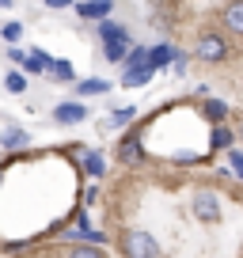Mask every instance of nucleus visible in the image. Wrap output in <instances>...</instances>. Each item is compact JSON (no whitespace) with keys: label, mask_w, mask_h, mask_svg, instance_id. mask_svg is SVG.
<instances>
[{"label":"nucleus","mask_w":243,"mask_h":258,"mask_svg":"<svg viewBox=\"0 0 243 258\" xmlns=\"http://www.w3.org/2000/svg\"><path fill=\"white\" fill-rule=\"evenodd\" d=\"M0 148L4 152H23V148H31V133H27L23 125H12L0 133Z\"/></svg>","instance_id":"9b49d317"},{"label":"nucleus","mask_w":243,"mask_h":258,"mask_svg":"<svg viewBox=\"0 0 243 258\" xmlns=\"http://www.w3.org/2000/svg\"><path fill=\"white\" fill-rule=\"evenodd\" d=\"M0 38L8 42V46H16V42L23 38V23H19V19H12V23H4V27H0Z\"/></svg>","instance_id":"4be33fe9"},{"label":"nucleus","mask_w":243,"mask_h":258,"mask_svg":"<svg viewBox=\"0 0 243 258\" xmlns=\"http://www.w3.org/2000/svg\"><path fill=\"white\" fill-rule=\"evenodd\" d=\"M110 91H114V84H110V80H103V76H88V80H76V84H73V95H80V99L110 95Z\"/></svg>","instance_id":"1a4fd4ad"},{"label":"nucleus","mask_w":243,"mask_h":258,"mask_svg":"<svg viewBox=\"0 0 243 258\" xmlns=\"http://www.w3.org/2000/svg\"><path fill=\"white\" fill-rule=\"evenodd\" d=\"M27 88H31V84H27V76L19 73V69H12V73L4 76V91H8V95H27Z\"/></svg>","instance_id":"412c9836"},{"label":"nucleus","mask_w":243,"mask_h":258,"mask_svg":"<svg viewBox=\"0 0 243 258\" xmlns=\"http://www.w3.org/2000/svg\"><path fill=\"white\" fill-rule=\"evenodd\" d=\"M0 167H4V160H0Z\"/></svg>","instance_id":"c756f323"},{"label":"nucleus","mask_w":243,"mask_h":258,"mask_svg":"<svg viewBox=\"0 0 243 258\" xmlns=\"http://www.w3.org/2000/svg\"><path fill=\"white\" fill-rule=\"evenodd\" d=\"M76 16L88 19V23H99V19H110L114 16V0H80V4H73Z\"/></svg>","instance_id":"0eeeda50"},{"label":"nucleus","mask_w":243,"mask_h":258,"mask_svg":"<svg viewBox=\"0 0 243 258\" xmlns=\"http://www.w3.org/2000/svg\"><path fill=\"white\" fill-rule=\"evenodd\" d=\"M95 34H99V42H133L130 27L118 23V19H99V23H95Z\"/></svg>","instance_id":"6e6552de"},{"label":"nucleus","mask_w":243,"mask_h":258,"mask_svg":"<svg viewBox=\"0 0 243 258\" xmlns=\"http://www.w3.org/2000/svg\"><path fill=\"white\" fill-rule=\"evenodd\" d=\"M130 46H133V42H103V57L110 64H122V61H126V53H130Z\"/></svg>","instance_id":"aec40b11"},{"label":"nucleus","mask_w":243,"mask_h":258,"mask_svg":"<svg viewBox=\"0 0 243 258\" xmlns=\"http://www.w3.org/2000/svg\"><path fill=\"white\" fill-rule=\"evenodd\" d=\"M49 64H53V57H49L46 49H27V61H23L19 73H23V76H46Z\"/></svg>","instance_id":"f8f14e48"},{"label":"nucleus","mask_w":243,"mask_h":258,"mask_svg":"<svg viewBox=\"0 0 243 258\" xmlns=\"http://www.w3.org/2000/svg\"><path fill=\"white\" fill-rule=\"evenodd\" d=\"M232 133H235V141H243V114H239V121L232 125Z\"/></svg>","instance_id":"bb28decb"},{"label":"nucleus","mask_w":243,"mask_h":258,"mask_svg":"<svg viewBox=\"0 0 243 258\" xmlns=\"http://www.w3.org/2000/svg\"><path fill=\"white\" fill-rule=\"evenodd\" d=\"M0 182H4V167H0Z\"/></svg>","instance_id":"c85d7f7f"},{"label":"nucleus","mask_w":243,"mask_h":258,"mask_svg":"<svg viewBox=\"0 0 243 258\" xmlns=\"http://www.w3.org/2000/svg\"><path fill=\"white\" fill-rule=\"evenodd\" d=\"M8 61L23 69V61H27V49H19V46H8Z\"/></svg>","instance_id":"b1692460"},{"label":"nucleus","mask_w":243,"mask_h":258,"mask_svg":"<svg viewBox=\"0 0 243 258\" xmlns=\"http://www.w3.org/2000/svg\"><path fill=\"white\" fill-rule=\"evenodd\" d=\"M61 258H106V250L95 247V243H69Z\"/></svg>","instance_id":"6ab92c4d"},{"label":"nucleus","mask_w":243,"mask_h":258,"mask_svg":"<svg viewBox=\"0 0 243 258\" xmlns=\"http://www.w3.org/2000/svg\"><path fill=\"white\" fill-rule=\"evenodd\" d=\"M133 118H137V106H118V110H110V114L103 118V129H110V133H114V129L130 125Z\"/></svg>","instance_id":"a211bd4d"},{"label":"nucleus","mask_w":243,"mask_h":258,"mask_svg":"<svg viewBox=\"0 0 243 258\" xmlns=\"http://www.w3.org/2000/svg\"><path fill=\"white\" fill-rule=\"evenodd\" d=\"M46 76L53 84H76V64L69 57H53V64L46 69Z\"/></svg>","instance_id":"ddd939ff"},{"label":"nucleus","mask_w":243,"mask_h":258,"mask_svg":"<svg viewBox=\"0 0 243 258\" xmlns=\"http://www.w3.org/2000/svg\"><path fill=\"white\" fill-rule=\"evenodd\" d=\"M80 167H84V175L88 178H106V156L99 152V148H84V156H80Z\"/></svg>","instance_id":"9d476101"},{"label":"nucleus","mask_w":243,"mask_h":258,"mask_svg":"<svg viewBox=\"0 0 243 258\" xmlns=\"http://www.w3.org/2000/svg\"><path fill=\"white\" fill-rule=\"evenodd\" d=\"M224 156H228V167H232V175L243 182V148H235V145H232Z\"/></svg>","instance_id":"5701e85b"},{"label":"nucleus","mask_w":243,"mask_h":258,"mask_svg":"<svg viewBox=\"0 0 243 258\" xmlns=\"http://www.w3.org/2000/svg\"><path fill=\"white\" fill-rule=\"evenodd\" d=\"M194 57L202 64H224L228 57H232V49H228V38L217 31H202L194 42Z\"/></svg>","instance_id":"7ed1b4c3"},{"label":"nucleus","mask_w":243,"mask_h":258,"mask_svg":"<svg viewBox=\"0 0 243 258\" xmlns=\"http://www.w3.org/2000/svg\"><path fill=\"white\" fill-rule=\"evenodd\" d=\"M235 145V133H232V125H209V152H228V148Z\"/></svg>","instance_id":"2eb2a0df"},{"label":"nucleus","mask_w":243,"mask_h":258,"mask_svg":"<svg viewBox=\"0 0 243 258\" xmlns=\"http://www.w3.org/2000/svg\"><path fill=\"white\" fill-rule=\"evenodd\" d=\"M152 76H156V69L148 64V46H137V42H133L126 61H122V88H145Z\"/></svg>","instance_id":"f257e3e1"},{"label":"nucleus","mask_w":243,"mask_h":258,"mask_svg":"<svg viewBox=\"0 0 243 258\" xmlns=\"http://www.w3.org/2000/svg\"><path fill=\"white\" fill-rule=\"evenodd\" d=\"M84 202H88V205H91V202H99V186H95V182L84 190Z\"/></svg>","instance_id":"a878e982"},{"label":"nucleus","mask_w":243,"mask_h":258,"mask_svg":"<svg viewBox=\"0 0 243 258\" xmlns=\"http://www.w3.org/2000/svg\"><path fill=\"white\" fill-rule=\"evenodd\" d=\"M49 114H53L57 125H80V121H88V114H91V110L80 103V99H69V103H57Z\"/></svg>","instance_id":"423d86ee"},{"label":"nucleus","mask_w":243,"mask_h":258,"mask_svg":"<svg viewBox=\"0 0 243 258\" xmlns=\"http://www.w3.org/2000/svg\"><path fill=\"white\" fill-rule=\"evenodd\" d=\"M42 4H46L49 12H65V8H73L76 0H42Z\"/></svg>","instance_id":"393cba45"},{"label":"nucleus","mask_w":243,"mask_h":258,"mask_svg":"<svg viewBox=\"0 0 243 258\" xmlns=\"http://www.w3.org/2000/svg\"><path fill=\"white\" fill-rule=\"evenodd\" d=\"M145 141H141V129H130L126 137L118 141V163H126V167H141L145 163Z\"/></svg>","instance_id":"39448f33"},{"label":"nucleus","mask_w":243,"mask_h":258,"mask_svg":"<svg viewBox=\"0 0 243 258\" xmlns=\"http://www.w3.org/2000/svg\"><path fill=\"white\" fill-rule=\"evenodd\" d=\"M220 23H224L228 34H243V0H232V4H224V12H220Z\"/></svg>","instance_id":"dca6fc26"},{"label":"nucleus","mask_w":243,"mask_h":258,"mask_svg":"<svg viewBox=\"0 0 243 258\" xmlns=\"http://www.w3.org/2000/svg\"><path fill=\"white\" fill-rule=\"evenodd\" d=\"M118 247H122V258H163L156 235L145 232V228H130V232H122L118 235Z\"/></svg>","instance_id":"f03ea898"},{"label":"nucleus","mask_w":243,"mask_h":258,"mask_svg":"<svg viewBox=\"0 0 243 258\" xmlns=\"http://www.w3.org/2000/svg\"><path fill=\"white\" fill-rule=\"evenodd\" d=\"M12 4H16V0H0V8H12Z\"/></svg>","instance_id":"cd10ccee"},{"label":"nucleus","mask_w":243,"mask_h":258,"mask_svg":"<svg viewBox=\"0 0 243 258\" xmlns=\"http://www.w3.org/2000/svg\"><path fill=\"white\" fill-rule=\"evenodd\" d=\"M175 53H178V46H171V42H156V46H148V64L160 73V69H167V64L175 61Z\"/></svg>","instance_id":"4468645a"},{"label":"nucleus","mask_w":243,"mask_h":258,"mask_svg":"<svg viewBox=\"0 0 243 258\" xmlns=\"http://www.w3.org/2000/svg\"><path fill=\"white\" fill-rule=\"evenodd\" d=\"M202 114H205V121H209V125H220V121H228V103L224 99H213V95H205L202 99Z\"/></svg>","instance_id":"f3484780"},{"label":"nucleus","mask_w":243,"mask_h":258,"mask_svg":"<svg viewBox=\"0 0 243 258\" xmlns=\"http://www.w3.org/2000/svg\"><path fill=\"white\" fill-rule=\"evenodd\" d=\"M190 213H194V220H202V224H217L220 220V194L209 190V186H198L194 198H190Z\"/></svg>","instance_id":"20e7f679"}]
</instances>
